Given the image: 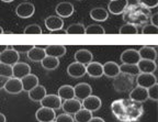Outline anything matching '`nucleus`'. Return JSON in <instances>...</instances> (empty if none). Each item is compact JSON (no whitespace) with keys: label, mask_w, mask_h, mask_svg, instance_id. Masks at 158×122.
I'll return each mask as SVG.
<instances>
[{"label":"nucleus","mask_w":158,"mask_h":122,"mask_svg":"<svg viewBox=\"0 0 158 122\" xmlns=\"http://www.w3.org/2000/svg\"><path fill=\"white\" fill-rule=\"evenodd\" d=\"M133 84H134L133 76L127 74H123V73H120L116 77H114L113 80V87L118 92L130 91L133 88Z\"/></svg>","instance_id":"obj_1"},{"label":"nucleus","mask_w":158,"mask_h":122,"mask_svg":"<svg viewBox=\"0 0 158 122\" xmlns=\"http://www.w3.org/2000/svg\"><path fill=\"white\" fill-rule=\"evenodd\" d=\"M120 58H121L122 64L127 65H137V63L141 61L138 51L134 50V48H127V50L123 51Z\"/></svg>","instance_id":"obj_2"},{"label":"nucleus","mask_w":158,"mask_h":122,"mask_svg":"<svg viewBox=\"0 0 158 122\" xmlns=\"http://www.w3.org/2000/svg\"><path fill=\"white\" fill-rule=\"evenodd\" d=\"M92 88L91 86L87 84V82H79L74 87V94L75 98L78 99L79 101H82L84 99H86L87 97L91 95Z\"/></svg>","instance_id":"obj_3"},{"label":"nucleus","mask_w":158,"mask_h":122,"mask_svg":"<svg viewBox=\"0 0 158 122\" xmlns=\"http://www.w3.org/2000/svg\"><path fill=\"white\" fill-rule=\"evenodd\" d=\"M20 60V54L17 53L15 50L8 48L6 51H3L1 54H0V63H3V64L10 65V66H13L15 64H17Z\"/></svg>","instance_id":"obj_4"},{"label":"nucleus","mask_w":158,"mask_h":122,"mask_svg":"<svg viewBox=\"0 0 158 122\" xmlns=\"http://www.w3.org/2000/svg\"><path fill=\"white\" fill-rule=\"evenodd\" d=\"M82 108L81 101H79L76 98H73V99L64 100V102L62 103V109L64 111V113L66 115H75L78 110H80Z\"/></svg>","instance_id":"obj_5"},{"label":"nucleus","mask_w":158,"mask_h":122,"mask_svg":"<svg viewBox=\"0 0 158 122\" xmlns=\"http://www.w3.org/2000/svg\"><path fill=\"white\" fill-rule=\"evenodd\" d=\"M41 106L45 108H49V109L57 110L62 108V99L57 95H46L40 101Z\"/></svg>","instance_id":"obj_6"},{"label":"nucleus","mask_w":158,"mask_h":122,"mask_svg":"<svg viewBox=\"0 0 158 122\" xmlns=\"http://www.w3.org/2000/svg\"><path fill=\"white\" fill-rule=\"evenodd\" d=\"M35 7L33 3L31 2H22L20 3L17 8H15V13L19 18H22V19H27V18H31L34 15Z\"/></svg>","instance_id":"obj_7"},{"label":"nucleus","mask_w":158,"mask_h":122,"mask_svg":"<svg viewBox=\"0 0 158 122\" xmlns=\"http://www.w3.org/2000/svg\"><path fill=\"white\" fill-rule=\"evenodd\" d=\"M136 84L139 87H143L148 89L153 85L157 84V79L154 74H144V73H139L136 77Z\"/></svg>","instance_id":"obj_8"},{"label":"nucleus","mask_w":158,"mask_h":122,"mask_svg":"<svg viewBox=\"0 0 158 122\" xmlns=\"http://www.w3.org/2000/svg\"><path fill=\"white\" fill-rule=\"evenodd\" d=\"M101 105H102L101 99L94 95H90L89 97H87L86 99L82 100V102H81L82 108L90 112H94V111H97V110H99L101 108Z\"/></svg>","instance_id":"obj_9"},{"label":"nucleus","mask_w":158,"mask_h":122,"mask_svg":"<svg viewBox=\"0 0 158 122\" xmlns=\"http://www.w3.org/2000/svg\"><path fill=\"white\" fill-rule=\"evenodd\" d=\"M35 118H36V120L39 122H51L55 121L56 113H55V110L53 109L41 107L35 113Z\"/></svg>","instance_id":"obj_10"},{"label":"nucleus","mask_w":158,"mask_h":122,"mask_svg":"<svg viewBox=\"0 0 158 122\" xmlns=\"http://www.w3.org/2000/svg\"><path fill=\"white\" fill-rule=\"evenodd\" d=\"M130 99H131V101L136 102V103H142V102L146 101L148 99L147 89L143 87H139V86L133 88L130 91Z\"/></svg>","instance_id":"obj_11"},{"label":"nucleus","mask_w":158,"mask_h":122,"mask_svg":"<svg viewBox=\"0 0 158 122\" xmlns=\"http://www.w3.org/2000/svg\"><path fill=\"white\" fill-rule=\"evenodd\" d=\"M127 6H128L127 0H112L108 5V10L112 15H122L125 11Z\"/></svg>","instance_id":"obj_12"},{"label":"nucleus","mask_w":158,"mask_h":122,"mask_svg":"<svg viewBox=\"0 0 158 122\" xmlns=\"http://www.w3.org/2000/svg\"><path fill=\"white\" fill-rule=\"evenodd\" d=\"M31 74V67L27 63H20L18 62L12 66V77L22 79L27 75Z\"/></svg>","instance_id":"obj_13"},{"label":"nucleus","mask_w":158,"mask_h":122,"mask_svg":"<svg viewBox=\"0 0 158 122\" xmlns=\"http://www.w3.org/2000/svg\"><path fill=\"white\" fill-rule=\"evenodd\" d=\"M44 22L48 31H58L64 27V20L58 15H49L45 19Z\"/></svg>","instance_id":"obj_14"},{"label":"nucleus","mask_w":158,"mask_h":122,"mask_svg":"<svg viewBox=\"0 0 158 122\" xmlns=\"http://www.w3.org/2000/svg\"><path fill=\"white\" fill-rule=\"evenodd\" d=\"M3 89L8 92V94H12V95H17L20 94L21 91H23L22 89V84H21V79L18 78L11 77L7 80Z\"/></svg>","instance_id":"obj_15"},{"label":"nucleus","mask_w":158,"mask_h":122,"mask_svg":"<svg viewBox=\"0 0 158 122\" xmlns=\"http://www.w3.org/2000/svg\"><path fill=\"white\" fill-rule=\"evenodd\" d=\"M67 74L73 78H80L86 74V66L77 62L72 63L67 67Z\"/></svg>","instance_id":"obj_16"},{"label":"nucleus","mask_w":158,"mask_h":122,"mask_svg":"<svg viewBox=\"0 0 158 122\" xmlns=\"http://www.w3.org/2000/svg\"><path fill=\"white\" fill-rule=\"evenodd\" d=\"M45 53L47 56H52V57H60L66 54V48L62 44H49L44 48Z\"/></svg>","instance_id":"obj_17"},{"label":"nucleus","mask_w":158,"mask_h":122,"mask_svg":"<svg viewBox=\"0 0 158 122\" xmlns=\"http://www.w3.org/2000/svg\"><path fill=\"white\" fill-rule=\"evenodd\" d=\"M56 13L58 17H60L63 19V18H69L70 15L74 13L75 9H74V6H73V3L70 2H59L58 5L56 6Z\"/></svg>","instance_id":"obj_18"},{"label":"nucleus","mask_w":158,"mask_h":122,"mask_svg":"<svg viewBox=\"0 0 158 122\" xmlns=\"http://www.w3.org/2000/svg\"><path fill=\"white\" fill-rule=\"evenodd\" d=\"M86 74L92 78H100L103 76V67L102 64L98 62H91L86 66Z\"/></svg>","instance_id":"obj_19"},{"label":"nucleus","mask_w":158,"mask_h":122,"mask_svg":"<svg viewBox=\"0 0 158 122\" xmlns=\"http://www.w3.org/2000/svg\"><path fill=\"white\" fill-rule=\"evenodd\" d=\"M74 57H75V61H76L77 63L87 66L89 63L92 62V58H94V56H92V53L90 52V51L82 48V50H79V51H77V52L75 53Z\"/></svg>","instance_id":"obj_20"},{"label":"nucleus","mask_w":158,"mask_h":122,"mask_svg":"<svg viewBox=\"0 0 158 122\" xmlns=\"http://www.w3.org/2000/svg\"><path fill=\"white\" fill-rule=\"evenodd\" d=\"M21 84H22V89L24 90V91L29 92L30 90H32L33 88L39 85V78H37V76H35V75L29 74L21 79Z\"/></svg>","instance_id":"obj_21"},{"label":"nucleus","mask_w":158,"mask_h":122,"mask_svg":"<svg viewBox=\"0 0 158 122\" xmlns=\"http://www.w3.org/2000/svg\"><path fill=\"white\" fill-rule=\"evenodd\" d=\"M102 67H103V75H106V77L114 78L120 74V65L111 61L102 65Z\"/></svg>","instance_id":"obj_22"},{"label":"nucleus","mask_w":158,"mask_h":122,"mask_svg":"<svg viewBox=\"0 0 158 122\" xmlns=\"http://www.w3.org/2000/svg\"><path fill=\"white\" fill-rule=\"evenodd\" d=\"M137 67L139 73H144V74H154V72L157 68V65L153 61L148 60H141L137 63Z\"/></svg>","instance_id":"obj_23"},{"label":"nucleus","mask_w":158,"mask_h":122,"mask_svg":"<svg viewBox=\"0 0 158 122\" xmlns=\"http://www.w3.org/2000/svg\"><path fill=\"white\" fill-rule=\"evenodd\" d=\"M46 95H47L46 89H45L44 86H41V85H37L36 87H34L32 90L29 91V98L32 101L35 102H40Z\"/></svg>","instance_id":"obj_24"},{"label":"nucleus","mask_w":158,"mask_h":122,"mask_svg":"<svg viewBox=\"0 0 158 122\" xmlns=\"http://www.w3.org/2000/svg\"><path fill=\"white\" fill-rule=\"evenodd\" d=\"M27 58L32 62H42L43 58L46 56V53H45L44 48H37V46H33L29 52L27 53Z\"/></svg>","instance_id":"obj_25"},{"label":"nucleus","mask_w":158,"mask_h":122,"mask_svg":"<svg viewBox=\"0 0 158 122\" xmlns=\"http://www.w3.org/2000/svg\"><path fill=\"white\" fill-rule=\"evenodd\" d=\"M138 54H139L141 60H148L155 62L156 58H157V52H156L155 48H151V46H143L141 50L138 51Z\"/></svg>","instance_id":"obj_26"},{"label":"nucleus","mask_w":158,"mask_h":122,"mask_svg":"<svg viewBox=\"0 0 158 122\" xmlns=\"http://www.w3.org/2000/svg\"><path fill=\"white\" fill-rule=\"evenodd\" d=\"M90 18L94 21L103 22V21L108 20L109 12L104 8H94V9L90 11Z\"/></svg>","instance_id":"obj_27"},{"label":"nucleus","mask_w":158,"mask_h":122,"mask_svg":"<svg viewBox=\"0 0 158 122\" xmlns=\"http://www.w3.org/2000/svg\"><path fill=\"white\" fill-rule=\"evenodd\" d=\"M57 96H58L62 100L73 99V98H75L74 87L70 85L60 86V87L58 88V94H57Z\"/></svg>","instance_id":"obj_28"},{"label":"nucleus","mask_w":158,"mask_h":122,"mask_svg":"<svg viewBox=\"0 0 158 122\" xmlns=\"http://www.w3.org/2000/svg\"><path fill=\"white\" fill-rule=\"evenodd\" d=\"M41 64H42V67L45 68V69L54 70V69H56V68L58 67L59 61H58V58L52 57V56H47V55H46V56H45V57L42 60Z\"/></svg>","instance_id":"obj_29"},{"label":"nucleus","mask_w":158,"mask_h":122,"mask_svg":"<svg viewBox=\"0 0 158 122\" xmlns=\"http://www.w3.org/2000/svg\"><path fill=\"white\" fill-rule=\"evenodd\" d=\"M74 116H75L74 120L76 122H89L90 119L92 118V112L81 108V109L78 110Z\"/></svg>","instance_id":"obj_30"},{"label":"nucleus","mask_w":158,"mask_h":122,"mask_svg":"<svg viewBox=\"0 0 158 122\" xmlns=\"http://www.w3.org/2000/svg\"><path fill=\"white\" fill-rule=\"evenodd\" d=\"M66 34H86V27L82 23H73L68 27Z\"/></svg>","instance_id":"obj_31"},{"label":"nucleus","mask_w":158,"mask_h":122,"mask_svg":"<svg viewBox=\"0 0 158 122\" xmlns=\"http://www.w3.org/2000/svg\"><path fill=\"white\" fill-rule=\"evenodd\" d=\"M118 33L120 34H126V35H135L138 33L137 27L133 23H125L123 24L120 30H118Z\"/></svg>","instance_id":"obj_32"},{"label":"nucleus","mask_w":158,"mask_h":122,"mask_svg":"<svg viewBox=\"0 0 158 122\" xmlns=\"http://www.w3.org/2000/svg\"><path fill=\"white\" fill-rule=\"evenodd\" d=\"M120 73H123V74L131 75V76H137L139 74V70H138L137 65H127V64H122L120 66Z\"/></svg>","instance_id":"obj_33"},{"label":"nucleus","mask_w":158,"mask_h":122,"mask_svg":"<svg viewBox=\"0 0 158 122\" xmlns=\"http://www.w3.org/2000/svg\"><path fill=\"white\" fill-rule=\"evenodd\" d=\"M123 102L124 100H115L111 103V110L113 115L118 117V119L121 118L122 112H123Z\"/></svg>","instance_id":"obj_34"},{"label":"nucleus","mask_w":158,"mask_h":122,"mask_svg":"<svg viewBox=\"0 0 158 122\" xmlns=\"http://www.w3.org/2000/svg\"><path fill=\"white\" fill-rule=\"evenodd\" d=\"M106 30L103 29V27L100 24H90L89 27H86V34H104Z\"/></svg>","instance_id":"obj_35"},{"label":"nucleus","mask_w":158,"mask_h":122,"mask_svg":"<svg viewBox=\"0 0 158 122\" xmlns=\"http://www.w3.org/2000/svg\"><path fill=\"white\" fill-rule=\"evenodd\" d=\"M24 34H42V29L39 24H29L27 27H25L24 31H23Z\"/></svg>","instance_id":"obj_36"},{"label":"nucleus","mask_w":158,"mask_h":122,"mask_svg":"<svg viewBox=\"0 0 158 122\" xmlns=\"http://www.w3.org/2000/svg\"><path fill=\"white\" fill-rule=\"evenodd\" d=\"M0 76H3V77L7 78L12 77V66L0 63Z\"/></svg>","instance_id":"obj_37"},{"label":"nucleus","mask_w":158,"mask_h":122,"mask_svg":"<svg viewBox=\"0 0 158 122\" xmlns=\"http://www.w3.org/2000/svg\"><path fill=\"white\" fill-rule=\"evenodd\" d=\"M33 46H34V45H32V44H13L12 46H11V48L15 50L17 53H19V54L20 53H25V54H27Z\"/></svg>","instance_id":"obj_38"},{"label":"nucleus","mask_w":158,"mask_h":122,"mask_svg":"<svg viewBox=\"0 0 158 122\" xmlns=\"http://www.w3.org/2000/svg\"><path fill=\"white\" fill-rule=\"evenodd\" d=\"M148 98L152 99L153 101H157L158 100V84H155L152 87H149L147 89Z\"/></svg>","instance_id":"obj_39"},{"label":"nucleus","mask_w":158,"mask_h":122,"mask_svg":"<svg viewBox=\"0 0 158 122\" xmlns=\"http://www.w3.org/2000/svg\"><path fill=\"white\" fill-rule=\"evenodd\" d=\"M142 34L151 35V34H158V27H155L153 24H146L142 30Z\"/></svg>","instance_id":"obj_40"},{"label":"nucleus","mask_w":158,"mask_h":122,"mask_svg":"<svg viewBox=\"0 0 158 122\" xmlns=\"http://www.w3.org/2000/svg\"><path fill=\"white\" fill-rule=\"evenodd\" d=\"M138 1L142 6H144L147 9H153L158 6V0H138Z\"/></svg>","instance_id":"obj_41"},{"label":"nucleus","mask_w":158,"mask_h":122,"mask_svg":"<svg viewBox=\"0 0 158 122\" xmlns=\"http://www.w3.org/2000/svg\"><path fill=\"white\" fill-rule=\"evenodd\" d=\"M74 118L72 116L66 115V113H63V115H59L55 118V122H74Z\"/></svg>","instance_id":"obj_42"},{"label":"nucleus","mask_w":158,"mask_h":122,"mask_svg":"<svg viewBox=\"0 0 158 122\" xmlns=\"http://www.w3.org/2000/svg\"><path fill=\"white\" fill-rule=\"evenodd\" d=\"M151 24H153V25H155V27H157L158 25V13L156 12V13H154L153 15L151 17Z\"/></svg>","instance_id":"obj_43"},{"label":"nucleus","mask_w":158,"mask_h":122,"mask_svg":"<svg viewBox=\"0 0 158 122\" xmlns=\"http://www.w3.org/2000/svg\"><path fill=\"white\" fill-rule=\"evenodd\" d=\"M8 79H9V78L3 77V76H0V89H3V87H5L6 82H7Z\"/></svg>","instance_id":"obj_44"},{"label":"nucleus","mask_w":158,"mask_h":122,"mask_svg":"<svg viewBox=\"0 0 158 122\" xmlns=\"http://www.w3.org/2000/svg\"><path fill=\"white\" fill-rule=\"evenodd\" d=\"M89 122H106V121H104V120L102 119V118H100V117H92Z\"/></svg>","instance_id":"obj_45"},{"label":"nucleus","mask_w":158,"mask_h":122,"mask_svg":"<svg viewBox=\"0 0 158 122\" xmlns=\"http://www.w3.org/2000/svg\"><path fill=\"white\" fill-rule=\"evenodd\" d=\"M8 48H9V46H8L7 44H0V54H1V53H2L3 51L7 50Z\"/></svg>","instance_id":"obj_46"},{"label":"nucleus","mask_w":158,"mask_h":122,"mask_svg":"<svg viewBox=\"0 0 158 122\" xmlns=\"http://www.w3.org/2000/svg\"><path fill=\"white\" fill-rule=\"evenodd\" d=\"M6 121H7V119H6V116L0 112V122H6Z\"/></svg>","instance_id":"obj_47"},{"label":"nucleus","mask_w":158,"mask_h":122,"mask_svg":"<svg viewBox=\"0 0 158 122\" xmlns=\"http://www.w3.org/2000/svg\"><path fill=\"white\" fill-rule=\"evenodd\" d=\"M2 2H12V1H15V0H1Z\"/></svg>","instance_id":"obj_48"},{"label":"nucleus","mask_w":158,"mask_h":122,"mask_svg":"<svg viewBox=\"0 0 158 122\" xmlns=\"http://www.w3.org/2000/svg\"><path fill=\"white\" fill-rule=\"evenodd\" d=\"M5 33V31H3V29L1 27H0V34H3Z\"/></svg>","instance_id":"obj_49"},{"label":"nucleus","mask_w":158,"mask_h":122,"mask_svg":"<svg viewBox=\"0 0 158 122\" xmlns=\"http://www.w3.org/2000/svg\"><path fill=\"white\" fill-rule=\"evenodd\" d=\"M51 122H55V121H51Z\"/></svg>","instance_id":"obj_50"},{"label":"nucleus","mask_w":158,"mask_h":122,"mask_svg":"<svg viewBox=\"0 0 158 122\" xmlns=\"http://www.w3.org/2000/svg\"><path fill=\"white\" fill-rule=\"evenodd\" d=\"M111 1H112V0H111Z\"/></svg>","instance_id":"obj_51"}]
</instances>
